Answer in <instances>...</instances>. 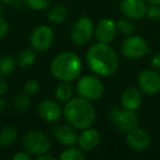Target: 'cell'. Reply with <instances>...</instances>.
Here are the masks:
<instances>
[{"label": "cell", "mask_w": 160, "mask_h": 160, "mask_svg": "<svg viewBox=\"0 0 160 160\" xmlns=\"http://www.w3.org/2000/svg\"><path fill=\"white\" fill-rule=\"evenodd\" d=\"M87 64L93 72L103 77L112 76L118 66V58L115 51L107 43L99 42L88 49Z\"/></svg>", "instance_id": "obj_1"}, {"label": "cell", "mask_w": 160, "mask_h": 160, "mask_svg": "<svg viewBox=\"0 0 160 160\" xmlns=\"http://www.w3.org/2000/svg\"><path fill=\"white\" fill-rule=\"evenodd\" d=\"M62 113L69 124L81 129L90 127L96 120V110L90 100L82 97L68 100Z\"/></svg>", "instance_id": "obj_2"}, {"label": "cell", "mask_w": 160, "mask_h": 160, "mask_svg": "<svg viewBox=\"0 0 160 160\" xmlns=\"http://www.w3.org/2000/svg\"><path fill=\"white\" fill-rule=\"evenodd\" d=\"M82 70V65L79 56L71 52L58 54L51 64V72L60 81H73Z\"/></svg>", "instance_id": "obj_3"}, {"label": "cell", "mask_w": 160, "mask_h": 160, "mask_svg": "<svg viewBox=\"0 0 160 160\" xmlns=\"http://www.w3.org/2000/svg\"><path fill=\"white\" fill-rule=\"evenodd\" d=\"M22 147L30 155L38 157L48 152L51 149V140L42 132L32 131L22 138Z\"/></svg>", "instance_id": "obj_4"}, {"label": "cell", "mask_w": 160, "mask_h": 160, "mask_svg": "<svg viewBox=\"0 0 160 160\" xmlns=\"http://www.w3.org/2000/svg\"><path fill=\"white\" fill-rule=\"evenodd\" d=\"M110 120L115 124L121 132L128 133L129 131L136 128L139 124V116L135 111L131 110H121L115 107L110 112Z\"/></svg>", "instance_id": "obj_5"}, {"label": "cell", "mask_w": 160, "mask_h": 160, "mask_svg": "<svg viewBox=\"0 0 160 160\" xmlns=\"http://www.w3.org/2000/svg\"><path fill=\"white\" fill-rule=\"evenodd\" d=\"M77 91L82 98L88 100H98L102 97L104 87L98 77L87 75L79 79L77 83Z\"/></svg>", "instance_id": "obj_6"}, {"label": "cell", "mask_w": 160, "mask_h": 160, "mask_svg": "<svg viewBox=\"0 0 160 160\" xmlns=\"http://www.w3.org/2000/svg\"><path fill=\"white\" fill-rule=\"evenodd\" d=\"M93 23L87 17H82L73 23L70 30L71 41L76 45H86L93 35Z\"/></svg>", "instance_id": "obj_7"}, {"label": "cell", "mask_w": 160, "mask_h": 160, "mask_svg": "<svg viewBox=\"0 0 160 160\" xmlns=\"http://www.w3.org/2000/svg\"><path fill=\"white\" fill-rule=\"evenodd\" d=\"M148 52L147 42L139 35H131L123 41L121 53L124 57L137 59L145 56Z\"/></svg>", "instance_id": "obj_8"}, {"label": "cell", "mask_w": 160, "mask_h": 160, "mask_svg": "<svg viewBox=\"0 0 160 160\" xmlns=\"http://www.w3.org/2000/svg\"><path fill=\"white\" fill-rule=\"evenodd\" d=\"M54 41V32L47 25H40L33 30L30 36V44L32 48L38 52L46 51L51 47Z\"/></svg>", "instance_id": "obj_9"}, {"label": "cell", "mask_w": 160, "mask_h": 160, "mask_svg": "<svg viewBox=\"0 0 160 160\" xmlns=\"http://www.w3.org/2000/svg\"><path fill=\"white\" fill-rule=\"evenodd\" d=\"M138 86L142 92L153 96L160 91V75L151 69H145L138 76Z\"/></svg>", "instance_id": "obj_10"}, {"label": "cell", "mask_w": 160, "mask_h": 160, "mask_svg": "<svg viewBox=\"0 0 160 160\" xmlns=\"http://www.w3.org/2000/svg\"><path fill=\"white\" fill-rule=\"evenodd\" d=\"M52 134L54 138L65 146H73L78 142V133L72 125L69 124H62V125H55L52 127Z\"/></svg>", "instance_id": "obj_11"}, {"label": "cell", "mask_w": 160, "mask_h": 160, "mask_svg": "<svg viewBox=\"0 0 160 160\" xmlns=\"http://www.w3.org/2000/svg\"><path fill=\"white\" fill-rule=\"evenodd\" d=\"M126 142L132 149L140 151L149 147L151 142V137L148 132L136 127V128L132 129L127 133Z\"/></svg>", "instance_id": "obj_12"}, {"label": "cell", "mask_w": 160, "mask_h": 160, "mask_svg": "<svg viewBox=\"0 0 160 160\" xmlns=\"http://www.w3.org/2000/svg\"><path fill=\"white\" fill-rule=\"evenodd\" d=\"M118 27L112 19H102L96 28V38L101 43H110L115 38Z\"/></svg>", "instance_id": "obj_13"}, {"label": "cell", "mask_w": 160, "mask_h": 160, "mask_svg": "<svg viewBox=\"0 0 160 160\" xmlns=\"http://www.w3.org/2000/svg\"><path fill=\"white\" fill-rule=\"evenodd\" d=\"M121 11L129 19H140L147 13V6L144 0H122Z\"/></svg>", "instance_id": "obj_14"}, {"label": "cell", "mask_w": 160, "mask_h": 160, "mask_svg": "<svg viewBox=\"0 0 160 160\" xmlns=\"http://www.w3.org/2000/svg\"><path fill=\"white\" fill-rule=\"evenodd\" d=\"M38 111L40 116L46 122H57L62 116V109L59 104L53 100H43L38 104Z\"/></svg>", "instance_id": "obj_15"}, {"label": "cell", "mask_w": 160, "mask_h": 160, "mask_svg": "<svg viewBox=\"0 0 160 160\" xmlns=\"http://www.w3.org/2000/svg\"><path fill=\"white\" fill-rule=\"evenodd\" d=\"M100 133L93 128H85V131L78 137V144L80 148L85 151L93 150L100 142Z\"/></svg>", "instance_id": "obj_16"}, {"label": "cell", "mask_w": 160, "mask_h": 160, "mask_svg": "<svg viewBox=\"0 0 160 160\" xmlns=\"http://www.w3.org/2000/svg\"><path fill=\"white\" fill-rule=\"evenodd\" d=\"M121 102L124 109L131 110V111H136L138 108L140 107L142 102V96L140 90L137 88H127L122 94L121 98Z\"/></svg>", "instance_id": "obj_17"}, {"label": "cell", "mask_w": 160, "mask_h": 160, "mask_svg": "<svg viewBox=\"0 0 160 160\" xmlns=\"http://www.w3.org/2000/svg\"><path fill=\"white\" fill-rule=\"evenodd\" d=\"M18 137V132L11 125H6L0 129V145L10 146L16 142Z\"/></svg>", "instance_id": "obj_18"}, {"label": "cell", "mask_w": 160, "mask_h": 160, "mask_svg": "<svg viewBox=\"0 0 160 160\" xmlns=\"http://www.w3.org/2000/svg\"><path fill=\"white\" fill-rule=\"evenodd\" d=\"M68 12L67 9L62 5H56L54 7H52V9L48 11V20L52 23H56V24H60V23L65 22V20L67 19Z\"/></svg>", "instance_id": "obj_19"}, {"label": "cell", "mask_w": 160, "mask_h": 160, "mask_svg": "<svg viewBox=\"0 0 160 160\" xmlns=\"http://www.w3.org/2000/svg\"><path fill=\"white\" fill-rule=\"evenodd\" d=\"M71 96H72V88L67 81H62L57 85L55 89V97L62 102H66V101L70 100Z\"/></svg>", "instance_id": "obj_20"}, {"label": "cell", "mask_w": 160, "mask_h": 160, "mask_svg": "<svg viewBox=\"0 0 160 160\" xmlns=\"http://www.w3.org/2000/svg\"><path fill=\"white\" fill-rule=\"evenodd\" d=\"M30 105H31V100H30V97L25 92H20V93H17L13 98V107L17 111L19 112H25L30 109Z\"/></svg>", "instance_id": "obj_21"}, {"label": "cell", "mask_w": 160, "mask_h": 160, "mask_svg": "<svg viewBox=\"0 0 160 160\" xmlns=\"http://www.w3.org/2000/svg\"><path fill=\"white\" fill-rule=\"evenodd\" d=\"M16 68V62L12 56H2L0 57V76L7 77L13 72Z\"/></svg>", "instance_id": "obj_22"}, {"label": "cell", "mask_w": 160, "mask_h": 160, "mask_svg": "<svg viewBox=\"0 0 160 160\" xmlns=\"http://www.w3.org/2000/svg\"><path fill=\"white\" fill-rule=\"evenodd\" d=\"M35 62V53L32 49H23L18 55V65L22 68L31 67Z\"/></svg>", "instance_id": "obj_23"}, {"label": "cell", "mask_w": 160, "mask_h": 160, "mask_svg": "<svg viewBox=\"0 0 160 160\" xmlns=\"http://www.w3.org/2000/svg\"><path fill=\"white\" fill-rule=\"evenodd\" d=\"M85 158H86V153L82 151V149H78L75 148V147L66 149L59 156V159L62 160H82Z\"/></svg>", "instance_id": "obj_24"}, {"label": "cell", "mask_w": 160, "mask_h": 160, "mask_svg": "<svg viewBox=\"0 0 160 160\" xmlns=\"http://www.w3.org/2000/svg\"><path fill=\"white\" fill-rule=\"evenodd\" d=\"M116 27H118V31H120L121 33L125 34V35H131L134 32V30H135V27H134L133 23L129 20H126V19H121V20H118V22L116 23Z\"/></svg>", "instance_id": "obj_25"}, {"label": "cell", "mask_w": 160, "mask_h": 160, "mask_svg": "<svg viewBox=\"0 0 160 160\" xmlns=\"http://www.w3.org/2000/svg\"><path fill=\"white\" fill-rule=\"evenodd\" d=\"M49 1H51V0H25L27 5L29 6L31 9H34V10L45 9V8L49 5Z\"/></svg>", "instance_id": "obj_26"}, {"label": "cell", "mask_w": 160, "mask_h": 160, "mask_svg": "<svg viewBox=\"0 0 160 160\" xmlns=\"http://www.w3.org/2000/svg\"><path fill=\"white\" fill-rule=\"evenodd\" d=\"M38 91V83L36 80L31 79L24 85V92L29 94V96H31V94H35Z\"/></svg>", "instance_id": "obj_27"}, {"label": "cell", "mask_w": 160, "mask_h": 160, "mask_svg": "<svg viewBox=\"0 0 160 160\" xmlns=\"http://www.w3.org/2000/svg\"><path fill=\"white\" fill-rule=\"evenodd\" d=\"M147 16L148 18L152 19H159L160 18V5H151V7L147 8Z\"/></svg>", "instance_id": "obj_28"}, {"label": "cell", "mask_w": 160, "mask_h": 160, "mask_svg": "<svg viewBox=\"0 0 160 160\" xmlns=\"http://www.w3.org/2000/svg\"><path fill=\"white\" fill-rule=\"evenodd\" d=\"M8 31H9V24H8V22L5 19L0 17V40L5 38L6 34L8 33Z\"/></svg>", "instance_id": "obj_29"}, {"label": "cell", "mask_w": 160, "mask_h": 160, "mask_svg": "<svg viewBox=\"0 0 160 160\" xmlns=\"http://www.w3.org/2000/svg\"><path fill=\"white\" fill-rule=\"evenodd\" d=\"M30 159H31V156L25 150L19 151V152L14 153V155L12 156V160H30Z\"/></svg>", "instance_id": "obj_30"}, {"label": "cell", "mask_w": 160, "mask_h": 160, "mask_svg": "<svg viewBox=\"0 0 160 160\" xmlns=\"http://www.w3.org/2000/svg\"><path fill=\"white\" fill-rule=\"evenodd\" d=\"M8 89H9V85L6 81L3 78H0V96H3L8 92Z\"/></svg>", "instance_id": "obj_31"}, {"label": "cell", "mask_w": 160, "mask_h": 160, "mask_svg": "<svg viewBox=\"0 0 160 160\" xmlns=\"http://www.w3.org/2000/svg\"><path fill=\"white\" fill-rule=\"evenodd\" d=\"M151 65H152V67H155L156 69H159L160 70V53L156 54L152 57V59H151Z\"/></svg>", "instance_id": "obj_32"}, {"label": "cell", "mask_w": 160, "mask_h": 160, "mask_svg": "<svg viewBox=\"0 0 160 160\" xmlns=\"http://www.w3.org/2000/svg\"><path fill=\"white\" fill-rule=\"evenodd\" d=\"M8 108H9V103H8V101L6 100L5 98L0 99V113H3Z\"/></svg>", "instance_id": "obj_33"}, {"label": "cell", "mask_w": 160, "mask_h": 160, "mask_svg": "<svg viewBox=\"0 0 160 160\" xmlns=\"http://www.w3.org/2000/svg\"><path fill=\"white\" fill-rule=\"evenodd\" d=\"M36 159L38 160H55L56 158L52 155H47V152H46V153H43V155H41V156H38Z\"/></svg>", "instance_id": "obj_34"}, {"label": "cell", "mask_w": 160, "mask_h": 160, "mask_svg": "<svg viewBox=\"0 0 160 160\" xmlns=\"http://www.w3.org/2000/svg\"><path fill=\"white\" fill-rule=\"evenodd\" d=\"M146 1L151 5H160V0H146Z\"/></svg>", "instance_id": "obj_35"}, {"label": "cell", "mask_w": 160, "mask_h": 160, "mask_svg": "<svg viewBox=\"0 0 160 160\" xmlns=\"http://www.w3.org/2000/svg\"><path fill=\"white\" fill-rule=\"evenodd\" d=\"M1 1H2L3 3H8V5H9V3H12L14 1V0H1Z\"/></svg>", "instance_id": "obj_36"}, {"label": "cell", "mask_w": 160, "mask_h": 160, "mask_svg": "<svg viewBox=\"0 0 160 160\" xmlns=\"http://www.w3.org/2000/svg\"><path fill=\"white\" fill-rule=\"evenodd\" d=\"M1 14H2V9H1V7H0V17H1Z\"/></svg>", "instance_id": "obj_37"}]
</instances>
